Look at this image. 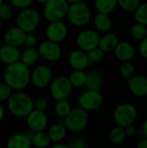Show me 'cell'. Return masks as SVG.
Segmentation results:
<instances>
[{
    "mask_svg": "<svg viewBox=\"0 0 147 148\" xmlns=\"http://www.w3.org/2000/svg\"><path fill=\"white\" fill-rule=\"evenodd\" d=\"M94 8L98 13L110 14L118 6L117 0H94Z\"/></svg>",
    "mask_w": 147,
    "mask_h": 148,
    "instance_id": "4316f807",
    "label": "cell"
},
{
    "mask_svg": "<svg viewBox=\"0 0 147 148\" xmlns=\"http://www.w3.org/2000/svg\"><path fill=\"white\" fill-rule=\"evenodd\" d=\"M34 0H10V4L16 10H23L31 7Z\"/></svg>",
    "mask_w": 147,
    "mask_h": 148,
    "instance_id": "74e56055",
    "label": "cell"
},
{
    "mask_svg": "<svg viewBox=\"0 0 147 148\" xmlns=\"http://www.w3.org/2000/svg\"><path fill=\"white\" fill-rule=\"evenodd\" d=\"M73 88L68 77L66 75H59L52 79L49 84L50 95L55 101L67 100L71 95Z\"/></svg>",
    "mask_w": 147,
    "mask_h": 148,
    "instance_id": "52a82bcc",
    "label": "cell"
},
{
    "mask_svg": "<svg viewBox=\"0 0 147 148\" xmlns=\"http://www.w3.org/2000/svg\"><path fill=\"white\" fill-rule=\"evenodd\" d=\"M66 17L73 26L85 27L92 19V10L89 5L83 1L71 3L68 6Z\"/></svg>",
    "mask_w": 147,
    "mask_h": 148,
    "instance_id": "3957f363",
    "label": "cell"
},
{
    "mask_svg": "<svg viewBox=\"0 0 147 148\" xmlns=\"http://www.w3.org/2000/svg\"><path fill=\"white\" fill-rule=\"evenodd\" d=\"M119 37L115 33L113 32H107L103 33L101 36H100L99 41V48L106 54L113 52L116 46L119 43Z\"/></svg>",
    "mask_w": 147,
    "mask_h": 148,
    "instance_id": "ffe728a7",
    "label": "cell"
},
{
    "mask_svg": "<svg viewBox=\"0 0 147 148\" xmlns=\"http://www.w3.org/2000/svg\"><path fill=\"white\" fill-rule=\"evenodd\" d=\"M100 36L98 31L95 29H85L78 33L75 42L79 49L88 52L99 46Z\"/></svg>",
    "mask_w": 147,
    "mask_h": 148,
    "instance_id": "8fae6325",
    "label": "cell"
},
{
    "mask_svg": "<svg viewBox=\"0 0 147 148\" xmlns=\"http://www.w3.org/2000/svg\"><path fill=\"white\" fill-rule=\"evenodd\" d=\"M141 130H142L143 136L147 139V119L145 121V122H144V124H143V126H142Z\"/></svg>",
    "mask_w": 147,
    "mask_h": 148,
    "instance_id": "bcb514c9",
    "label": "cell"
},
{
    "mask_svg": "<svg viewBox=\"0 0 147 148\" xmlns=\"http://www.w3.org/2000/svg\"><path fill=\"white\" fill-rule=\"evenodd\" d=\"M120 73L126 80H130L135 75V67L130 62H123L120 66Z\"/></svg>",
    "mask_w": 147,
    "mask_h": 148,
    "instance_id": "d6a6232c",
    "label": "cell"
},
{
    "mask_svg": "<svg viewBox=\"0 0 147 148\" xmlns=\"http://www.w3.org/2000/svg\"><path fill=\"white\" fill-rule=\"evenodd\" d=\"M104 101V98L100 90H88L84 91L78 99L79 107L87 112L95 111L99 109Z\"/></svg>",
    "mask_w": 147,
    "mask_h": 148,
    "instance_id": "9c48e42d",
    "label": "cell"
},
{
    "mask_svg": "<svg viewBox=\"0 0 147 148\" xmlns=\"http://www.w3.org/2000/svg\"><path fill=\"white\" fill-rule=\"evenodd\" d=\"M68 145L69 148H87V143L85 140L81 137H75L71 139Z\"/></svg>",
    "mask_w": 147,
    "mask_h": 148,
    "instance_id": "ab89813d",
    "label": "cell"
},
{
    "mask_svg": "<svg viewBox=\"0 0 147 148\" xmlns=\"http://www.w3.org/2000/svg\"><path fill=\"white\" fill-rule=\"evenodd\" d=\"M16 23L25 33H32L41 23V14L32 7L21 10L16 16Z\"/></svg>",
    "mask_w": 147,
    "mask_h": 148,
    "instance_id": "277c9868",
    "label": "cell"
},
{
    "mask_svg": "<svg viewBox=\"0 0 147 148\" xmlns=\"http://www.w3.org/2000/svg\"><path fill=\"white\" fill-rule=\"evenodd\" d=\"M26 123L29 130L36 133L44 131L49 123V119L44 111L33 109L26 117Z\"/></svg>",
    "mask_w": 147,
    "mask_h": 148,
    "instance_id": "5bb4252c",
    "label": "cell"
},
{
    "mask_svg": "<svg viewBox=\"0 0 147 148\" xmlns=\"http://www.w3.org/2000/svg\"><path fill=\"white\" fill-rule=\"evenodd\" d=\"M3 3H4V0H0V5H1V4H3Z\"/></svg>",
    "mask_w": 147,
    "mask_h": 148,
    "instance_id": "816d5d0a",
    "label": "cell"
},
{
    "mask_svg": "<svg viewBox=\"0 0 147 148\" xmlns=\"http://www.w3.org/2000/svg\"><path fill=\"white\" fill-rule=\"evenodd\" d=\"M69 4H71V3H78V2H81V1H83V0H66Z\"/></svg>",
    "mask_w": 147,
    "mask_h": 148,
    "instance_id": "c3c4849f",
    "label": "cell"
},
{
    "mask_svg": "<svg viewBox=\"0 0 147 148\" xmlns=\"http://www.w3.org/2000/svg\"><path fill=\"white\" fill-rule=\"evenodd\" d=\"M138 117V110L136 107L131 103H122L119 105L113 113L115 123L120 127H126L135 122Z\"/></svg>",
    "mask_w": 147,
    "mask_h": 148,
    "instance_id": "ba28073f",
    "label": "cell"
},
{
    "mask_svg": "<svg viewBox=\"0 0 147 148\" xmlns=\"http://www.w3.org/2000/svg\"><path fill=\"white\" fill-rule=\"evenodd\" d=\"M37 50L40 57L49 62H57L62 55V50L60 44L47 39L39 44Z\"/></svg>",
    "mask_w": 147,
    "mask_h": 148,
    "instance_id": "7c38bea8",
    "label": "cell"
},
{
    "mask_svg": "<svg viewBox=\"0 0 147 148\" xmlns=\"http://www.w3.org/2000/svg\"><path fill=\"white\" fill-rule=\"evenodd\" d=\"M136 148H147V139L141 138L136 144Z\"/></svg>",
    "mask_w": 147,
    "mask_h": 148,
    "instance_id": "ee69618b",
    "label": "cell"
},
{
    "mask_svg": "<svg viewBox=\"0 0 147 148\" xmlns=\"http://www.w3.org/2000/svg\"><path fill=\"white\" fill-rule=\"evenodd\" d=\"M133 16L136 23L147 26V2L140 3V5L133 12Z\"/></svg>",
    "mask_w": 147,
    "mask_h": 148,
    "instance_id": "1f68e13d",
    "label": "cell"
},
{
    "mask_svg": "<svg viewBox=\"0 0 147 148\" xmlns=\"http://www.w3.org/2000/svg\"><path fill=\"white\" fill-rule=\"evenodd\" d=\"M72 110V106L68 100H61L57 101L55 106V114L59 117V119H65L70 111Z\"/></svg>",
    "mask_w": 147,
    "mask_h": 148,
    "instance_id": "f546056e",
    "label": "cell"
},
{
    "mask_svg": "<svg viewBox=\"0 0 147 148\" xmlns=\"http://www.w3.org/2000/svg\"><path fill=\"white\" fill-rule=\"evenodd\" d=\"M12 91L13 90L5 82L0 83V103L7 101L11 96Z\"/></svg>",
    "mask_w": 147,
    "mask_h": 148,
    "instance_id": "8d00e7d4",
    "label": "cell"
},
{
    "mask_svg": "<svg viewBox=\"0 0 147 148\" xmlns=\"http://www.w3.org/2000/svg\"><path fill=\"white\" fill-rule=\"evenodd\" d=\"M130 31L132 36L138 41H142L147 36V26L139 23H135L131 27Z\"/></svg>",
    "mask_w": 147,
    "mask_h": 148,
    "instance_id": "4dcf8cb0",
    "label": "cell"
},
{
    "mask_svg": "<svg viewBox=\"0 0 147 148\" xmlns=\"http://www.w3.org/2000/svg\"><path fill=\"white\" fill-rule=\"evenodd\" d=\"M48 134L49 136V139L51 142L54 143H60L62 142L67 136L68 130L64 124L62 123H55L52 125L49 130H48Z\"/></svg>",
    "mask_w": 147,
    "mask_h": 148,
    "instance_id": "cb8c5ba5",
    "label": "cell"
},
{
    "mask_svg": "<svg viewBox=\"0 0 147 148\" xmlns=\"http://www.w3.org/2000/svg\"><path fill=\"white\" fill-rule=\"evenodd\" d=\"M31 148H37V147H32Z\"/></svg>",
    "mask_w": 147,
    "mask_h": 148,
    "instance_id": "f5cc1de1",
    "label": "cell"
},
{
    "mask_svg": "<svg viewBox=\"0 0 147 148\" xmlns=\"http://www.w3.org/2000/svg\"><path fill=\"white\" fill-rule=\"evenodd\" d=\"M87 75L84 70H73L68 77L73 88H82L85 86Z\"/></svg>",
    "mask_w": 147,
    "mask_h": 148,
    "instance_id": "83f0119b",
    "label": "cell"
},
{
    "mask_svg": "<svg viewBox=\"0 0 147 148\" xmlns=\"http://www.w3.org/2000/svg\"><path fill=\"white\" fill-rule=\"evenodd\" d=\"M124 128H125V132H126V136L133 137V136H134V135L136 134L137 129L135 128V127L133 126V124H132V125H128V126L125 127Z\"/></svg>",
    "mask_w": 147,
    "mask_h": 148,
    "instance_id": "7bdbcfd3",
    "label": "cell"
},
{
    "mask_svg": "<svg viewBox=\"0 0 147 148\" xmlns=\"http://www.w3.org/2000/svg\"><path fill=\"white\" fill-rule=\"evenodd\" d=\"M104 83L103 75L100 71H90L87 75V81L85 83L86 89L88 90H100Z\"/></svg>",
    "mask_w": 147,
    "mask_h": 148,
    "instance_id": "603a6c76",
    "label": "cell"
},
{
    "mask_svg": "<svg viewBox=\"0 0 147 148\" xmlns=\"http://www.w3.org/2000/svg\"><path fill=\"white\" fill-rule=\"evenodd\" d=\"M113 52L116 58L123 62H130L135 56L136 50L134 46L131 42L127 41H122V42H119Z\"/></svg>",
    "mask_w": 147,
    "mask_h": 148,
    "instance_id": "d6986e66",
    "label": "cell"
},
{
    "mask_svg": "<svg viewBox=\"0 0 147 148\" xmlns=\"http://www.w3.org/2000/svg\"><path fill=\"white\" fill-rule=\"evenodd\" d=\"M139 52L144 59L147 60V36L142 41H140L139 46Z\"/></svg>",
    "mask_w": 147,
    "mask_h": 148,
    "instance_id": "b9f144b4",
    "label": "cell"
},
{
    "mask_svg": "<svg viewBox=\"0 0 147 148\" xmlns=\"http://www.w3.org/2000/svg\"><path fill=\"white\" fill-rule=\"evenodd\" d=\"M118 6L126 12H134L140 5L141 0H117Z\"/></svg>",
    "mask_w": 147,
    "mask_h": 148,
    "instance_id": "836d02e7",
    "label": "cell"
},
{
    "mask_svg": "<svg viewBox=\"0 0 147 148\" xmlns=\"http://www.w3.org/2000/svg\"><path fill=\"white\" fill-rule=\"evenodd\" d=\"M14 16V8L10 3H3L0 5V18L3 21H9Z\"/></svg>",
    "mask_w": 147,
    "mask_h": 148,
    "instance_id": "d590c367",
    "label": "cell"
},
{
    "mask_svg": "<svg viewBox=\"0 0 147 148\" xmlns=\"http://www.w3.org/2000/svg\"><path fill=\"white\" fill-rule=\"evenodd\" d=\"M7 107L11 114L18 118H26L34 109V100L21 91L12 93L7 101Z\"/></svg>",
    "mask_w": 147,
    "mask_h": 148,
    "instance_id": "7a4b0ae2",
    "label": "cell"
},
{
    "mask_svg": "<svg viewBox=\"0 0 147 148\" xmlns=\"http://www.w3.org/2000/svg\"><path fill=\"white\" fill-rule=\"evenodd\" d=\"M37 44V38L36 36L32 33H26L25 39H24V44L26 47H35Z\"/></svg>",
    "mask_w": 147,
    "mask_h": 148,
    "instance_id": "60d3db41",
    "label": "cell"
},
{
    "mask_svg": "<svg viewBox=\"0 0 147 148\" xmlns=\"http://www.w3.org/2000/svg\"><path fill=\"white\" fill-rule=\"evenodd\" d=\"M20 57L21 50L18 47L6 43L0 46V62L6 66L19 62Z\"/></svg>",
    "mask_w": 147,
    "mask_h": 148,
    "instance_id": "2e32d148",
    "label": "cell"
},
{
    "mask_svg": "<svg viewBox=\"0 0 147 148\" xmlns=\"http://www.w3.org/2000/svg\"><path fill=\"white\" fill-rule=\"evenodd\" d=\"M88 120V112L78 107L72 108L68 115L64 119V126L68 131L78 133L86 128Z\"/></svg>",
    "mask_w": 147,
    "mask_h": 148,
    "instance_id": "8992f818",
    "label": "cell"
},
{
    "mask_svg": "<svg viewBox=\"0 0 147 148\" xmlns=\"http://www.w3.org/2000/svg\"><path fill=\"white\" fill-rule=\"evenodd\" d=\"M31 139L24 133H16L12 134L7 140L6 148H31Z\"/></svg>",
    "mask_w": 147,
    "mask_h": 148,
    "instance_id": "44dd1931",
    "label": "cell"
},
{
    "mask_svg": "<svg viewBox=\"0 0 147 148\" xmlns=\"http://www.w3.org/2000/svg\"><path fill=\"white\" fill-rule=\"evenodd\" d=\"M49 148H69L68 144H62V143H55V145H53L52 147Z\"/></svg>",
    "mask_w": 147,
    "mask_h": 148,
    "instance_id": "f6af8a7d",
    "label": "cell"
},
{
    "mask_svg": "<svg viewBox=\"0 0 147 148\" xmlns=\"http://www.w3.org/2000/svg\"><path fill=\"white\" fill-rule=\"evenodd\" d=\"M4 114H5L4 108H3L2 103H0V122L3 121V117H4Z\"/></svg>",
    "mask_w": 147,
    "mask_h": 148,
    "instance_id": "7dc6e473",
    "label": "cell"
},
{
    "mask_svg": "<svg viewBox=\"0 0 147 148\" xmlns=\"http://www.w3.org/2000/svg\"><path fill=\"white\" fill-rule=\"evenodd\" d=\"M126 138V134L125 132V128L120 126H116L113 127L108 134V139L110 142L113 145L122 144Z\"/></svg>",
    "mask_w": 147,
    "mask_h": 148,
    "instance_id": "f1b7e54d",
    "label": "cell"
},
{
    "mask_svg": "<svg viewBox=\"0 0 147 148\" xmlns=\"http://www.w3.org/2000/svg\"><path fill=\"white\" fill-rule=\"evenodd\" d=\"M39 58L40 56L37 49H36L35 47H26L21 52L20 62L29 68L31 66H34L38 62Z\"/></svg>",
    "mask_w": 147,
    "mask_h": 148,
    "instance_id": "d4e9b609",
    "label": "cell"
},
{
    "mask_svg": "<svg viewBox=\"0 0 147 148\" xmlns=\"http://www.w3.org/2000/svg\"><path fill=\"white\" fill-rule=\"evenodd\" d=\"M45 35L47 40L60 44L67 38L68 35V27L63 21L50 22L46 27Z\"/></svg>",
    "mask_w": 147,
    "mask_h": 148,
    "instance_id": "4fadbf2b",
    "label": "cell"
},
{
    "mask_svg": "<svg viewBox=\"0 0 147 148\" xmlns=\"http://www.w3.org/2000/svg\"><path fill=\"white\" fill-rule=\"evenodd\" d=\"M128 82L130 91L138 97L147 95V77L143 75H134Z\"/></svg>",
    "mask_w": 147,
    "mask_h": 148,
    "instance_id": "e0dca14e",
    "label": "cell"
},
{
    "mask_svg": "<svg viewBox=\"0 0 147 148\" xmlns=\"http://www.w3.org/2000/svg\"><path fill=\"white\" fill-rule=\"evenodd\" d=\"M68 6L66 0H48L43 4L42 16L49 23L62 21L67 16Z\"/></svg>",
    "mask_w": 147,
    "mask_h": 148,
    "instance_id": "5b68a950",
    "label": "cell"
},
{
    "mask_svg": "<svg viewBox=\"0 0 147 148\" xmlns=\"http://www.w3.org/2000/svg\"><path fill=\"white\" fill-rule=\"evenodd\" d=\"M51 144V140L48 133L45 131L34 133L31 137L32 147L37 148H48Z\"/></svg>",
    "mask_w": 147,
    "mask_h": 148,
    "instance_id": "484cf974",
    "label": "cell"
},
{
    "mask_svg": "<svg viewBox=\"0 0 147 148\" xmlns=\"http://www.w3.org/2000/svg\"><path fill=\"white\" fill-rule=\"evenodd\" d=\"M48 0H34V2H36L38 3H41V4H44Z\"/></svg>",
    "mask_w": 147,
    "mask_h": 148,
    "instance_id": "681fc988",
    "label": "cell"
},
{
    "mask_svg": "<svg viewBox=\"0 0 147 148\" xmlns=\"http://www.w3.org/2000/svg\"><path fill=\"white\" fill-rule=\"evenodd\" d=\"M68 63L74 70H85L89 65L87 52L81 49H75L68 55Z\"/></svg>",
    "mask_w": 147,
    "mask_h": 148,
    "instance_id": "ac0fdd59",
    "label": "cell"
},
{
    "mask_svg": "<svg viewBox=\"0 0 147 148\" xmlns=\"http://www.w3.org/2000/svg\"><path fill=\"white\" fill-rule=\"evenodd\" d=\"M49 107V101L45 97H38L36 100L34 101V109L44 111Z\"/></svg>",
    "mask_w": 147,
    "mask_h": 148,
    "instance_id": "f35d334b",
    "label": "cell"
},
{
    "mask_svg": "<svg viewBox=\"0 0 147 148\" xmlns=\"http://www.w3.org/2000/svg\"><path fill=\"white\" fill-rule=\"evenodd\" d=\"M3 79V82L12 90L22 91L30 83V70L29 67L19 61L5 67Z\"/></svg>",
    "mask_w": 147,
    "mask_h": 148,
    "instance_id": "6da1fadb",
    "label": "cell"
},
{
    "mask_svg": "<svg viewBox=\"0 0 147 148\" xmlns=\"http://www.w3.org/2000/svg\"><path fill=\"white\" fill-rule=\"evenodd\" d=\"M53 79L52 69L46 64L36 66L30 72V83L36 88H44L49 86Z\"/></svg>",
    "mask_w": 147,
    "mask_h": 148,
    "instance_id": "30bf717a",
    "label": "cell"
},
{
    "mask_svg": "<svg viewBox=\"0 0 147 148\" xmlns=\"http://www.w3.org/2000/svg\"><path fill=\"white\" fill-rule=\"evenodd\" d=\"M25 36L26 33L16 25L10 27L5 30L3 34V41L6 44L19 48L24 44Z\"/></svg>",
    "mask_w": 147,
    "mask_h": 148,
    "instance_id": "9a60e30c",
    "label": "cell"
},
{
    "mask_svg": "<svg viewBox=\"0 0 147 148\" xmlns=\"http://www.w3.org/2000/svg\"><path fill=\"white\" fill-rule=\"evenodd\" d=\"M105 53L99 48L96 47L87 52V56L89 62V64H96L101 62L104 58Z\"/></svg>",
    "mask_w": 147,
    "mask_h": 148,
    "instance_id": "e575fe53",
    "label": "cell"
},
{
    "mask_svg": "<svg viewBox=\"0 0 147 148\" xmlns=\"http://www.w3.org/2000/svg\"><path fill=\"white\" fill-rule=\"evenodd\" d=\"M2 24H3V20H2V19L0 18V27L2 26Z\"/></svg>",
    "mask_w": 147,
    "mask_h": 148,
    "instance_id": "f907efd6",
    "label": "cell"
},
{
    "mask_svg": "<svg viewBox=\"0 0 147 148\" xmlns=\"http://www.w3.org/2000/svg\"><path fill=\"white\" fill-rule=\"evenodd\" d=\"M93 22L95 30L101 33L109 32L113 27V21L108 14L97 12V14L94 17Z\"/></svg>",
    "mask_w": 147,
    "mask_h": 148,
    "instance_id": "7402d4cb",
    "label": "cell"
}]
</instances>
